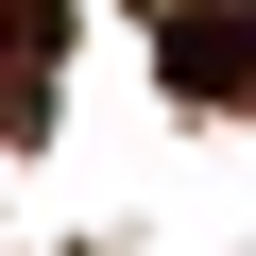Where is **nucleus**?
I'll use <instances>...</instances> for the list:
<instances>
[{
    "instance_id": "nucleus-1",
    "label": "nucleus",
    "mask_w": 256,
    "mask_h": 256,
    "mask_svg": "<svg viewBox=\"0 0 256 256\" xmlns=\"http://www.w3.org/2000/svg\"><path fill=\"white\" fill-rule=\"evenodd\" d=\"M171 86H188V102L256 86V18H171Z\"/></svg>"
},
{
    "instance_id": "nucleus-2",
    "label": "nucleus",
    "mask_w": 256,
    "mask_h": 256,
    "mask_svg": "<svg viewBox=\"0 0 256 256\" xmlns=\"http://www.w3.org/2000/svg\"><path fill=\"white\" fill-rule=\"evenodd\" d=\"M0 52H52V0H0Z\"/></svg>"
}]
</instances>
